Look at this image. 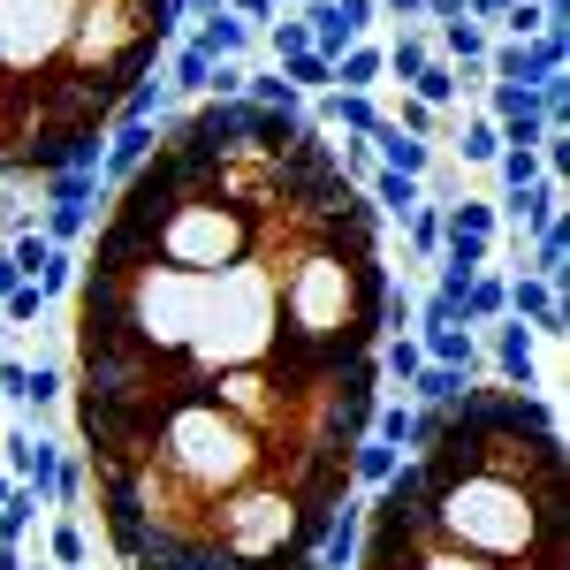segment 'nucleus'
<instances>
[{"label": "nucleus", "instance_id": "nucleus-7", "mask_svg": "<svg viewBox=\"0 0 570 570\" xmlns=\"http://www.w3.org/2000/svg\"><path fill=\"white\" fill-rule=\"evenodd\" d=\"M365 145H373V160H381L389 176H411V183H426V176H434V145H426V137H403V130L389 122V115H381V130L365 137Z\"/></svg>", "mask_w": 570, "mask_h": 570}, {"label": "nucleus", "instance_id": "nucleus-33", "mask_svg": "<svg viewBox=\"0 0 570 570\" xmlns=\"http://www.w3.org/2000/svg\"><path fill=\"white\" fill-rule=\"evenodd\" d=\"M23 381H31V357H8V351H0V395H8V403H23Z\"/></svg>", "mask_w": 570, "mask_h": 570}, {"label": "nucleus", "instance_id": "nucleus-5", "mask_svg": "<svg viewBox=\"0 0 570 570\" xmlns=\"http://www.w3.org/2000/svg\"><path fill=\"white\" fill-rule=\"evenodd\" d=\"M357 548H365V502H343L312 540V570H357Z\"/></svg>", "mask_w": 570, "mask_h": 570}, {"label": "nucleus", "instance_id": "nucleus-25", "mask_svg": "<svg viewBox=\"0 0 570 570\" xmlns=\"http://www.w3.org/2000/svg\"><path fill=\"white\" fill-rule=\"evenodd\" d=\"M259 39H266V53H274V61H289V53H312V31L297 23V8H282V16L266 23Z\"/></svg>", "mask_w": 570, "mask_h": 570}, {"label": "nucleus", "instance_id": "nucleus-28", "mask_svg": "<svg viewBox=\"0 0 570 570\" xmlns=\"http://www.w3.org/2000/svg\"><path fill=\"white\" fill-rule=\"evenodd\" d=\"M46 556H53L61 570H85V556H91V548H85V525H77V518H61V525L46 532Z\"/></svg>", "mask_w": 570, "mask_h": 570}, {"label": "nucleus", "instance_id": "nucleus-17", "mask_svg": "<svg viewBox=\"0 0 570 570\" xmlns=\"http://www.w3.org/2000/svg\"><path fill=\"white\" fill-rule=\"evenodd\" d=\"M510 312V274H472V289H464V327H487V320H502Z\"/></svg>", "mask_w": 570, "mask_h": 570}, {"label": "nucleus", "instance_id": "nucleus-39", "mask_svg": "<svg viewBox=\"0 0 570 570\" xmlns=\"http://www.w3.org/2000/svg\"><path fill=\"white\" fill-rule=\"evenodd\" d=\"M456 8H464V0H456Z\"/></svg>", "mask_w": 570, "mask_h": 570}, {"label": "nucleus", "instance_id": "nucleus-15", "mask_svg": "<svg viewBox=\"0 0 570 570\" xmlns=\"http://www.w3.org/2000/svg\"><path fill=\"white\" fill-rule=\"evenodd\" d=\"M464 389H472L464 373H449V365H419V373H411V389H403V403H419V411H449Z\"/></svg>", "mask_w": 570, "mask_h": 570}, {"label": "nucleus", "instance_id": "nucleus-26", "mask_svg": "<svg viewBox=\"0 0 570 570\" xmlns=\"http://www.w3.org/2000/svg\"><path fill=\"white\" fill-rule=\"evenodd\" d=\"M46 305H53V297H46L39 282H16V289L0 297V327H31V320H39Z\"/></svg>", "mask_w": 570, "mask_h": 570}, {"label": "nucleus", "instance_id": "nucleus-30", "mask_svg": "<svg viewBox=\"0 0 570 570\" xmlns=\"http://www.w3.org/2000/svg\"><path fill=\"white\" fill-rule=\"evenodd\" d=\"M335 16H343L351 39H373L381 31V0H335Z\"/></svg>", "mask_w": 570, "mask_h": 570}, {"label": "nucleus", "instance_id": "nucleus-32", "mask_svg": "<svg viewBox=\"0 0 570 570\" xmlns=\"http://www.w3.org/2000/svg\"><path fill=\"white\" fill-rule=\"evenodd\" d=\"M206 99H244V61H214V85Z\"/></svg>", "mask_w": 570, "mask_h": 570}, {"label": "nucleus", "instance_id": "nucleus-8", "mask_svg": "<svg viewBox=\"0 0 570 570\" xmlns=\"http://www.w3.org/2000/svg\"><path fill=\"white\" fill-rule=\"evenodd\" d=\"M381 85H389L381 39H357L351 53H335V85H327V91H357V99H381Z\"/></svg>", "mask_w": 570, "mask_h": 570}, {"label": "nucleus", "instance_id": "nucleus-20", "mask_svg": "<svg viewBox=\"0 0 570 570\" xmlns=\"http://www.w3.org/2000/svg\"><path fill=\"white\" fill-rule=\"evenodd\" d=\"M403 91H411L419 107H434V115H449V107H456V91H464V85H456V69H449V61L434 53V61H426V69H419V77H411Z\"/></svg>", "mask_w": 570, "mask_h": 570}, {"label": "nucleus", "instance_id": "nucleus-36", "mask_svg": "<svg viewBox=\"0 0 570 570\" xmlns=\"http://www.w3.org/2000/svg\"><path fill=\"white\" fill-rule=\"evenodd\" d=\"M510 8H518V0H464V16H472V23H487V31H494Z\"/></svg>", "mask_w": 570, "mask_h": 570}, {"label": "nucleus", "instance_id": "nucleus-14", "mask_svg": "<svg viewBox=\"0 0 570 570\" xmlns=\"http://www.w3.org/2000/svg\"><path fill=\"white\" fill-rule=\"evenodd\" d=\"M244 99L259 107V115H305V91L282 85V69L266 61V69H244Z\"/></svg>", "mask_w": 570, "mask_h": 570}, {"label": "nucleus", "instance_id": "nucleus-24", "mask_svg": "<svg viewBox=\"0 0 570 570\" xmlns=\"http://www.w3.org/2000/svg\"><path fill=\"white\" fill-rule=\"evenodd\" d=\"M274 69H282L289 91H327L335 85V61H327V53H289V61H274Z\"/></svg>", "mask_w": 570, "mask_h": 570}, {"label": "nucleus", "instance_id": "nucleus-37", "mask_svg": "<svg viewBox=\"0 0 570 570\" xmlns=\"http://www.w3.org/2000/svg\"><path fill=\"white\" fill-rule=\"evenodd\" d=\"M16 563H23V556H16V548H0V570H16Z\"/></svg>", "mask_w": 570, "mask_h": 570}, {"label": "nucleus", "instance_id": "nucleus-38", "mask_svg": "<svg viewBox=\"0 0 570 570\" xmlns=\"http://www.w3.org/2000/svg\"><path fill=\"white\" fill-rule=\"evenodd\" d=\"M8 494H16V480H8V472H0V502H8Z\"/></svg>", "mask_w": 570, "mask_h": 570}, {"label": "nucleus", "instance_id": "nucleus-31", "mask_svg": "<svg viewBox=\"0 0 570 570\" xmlns=\"http://www.w3.org/2000/svg\"><path fill=\"white\" fill-rule=\"evenodd\" d=\"M39 289H46V297H61V289H77V252H61V244H53V259L39 266Z\"/></svg>", "mask_w": 570, "mask_h": 570}, {"label": "nucleus", "instance_id": "nucleus-27", "mask_svg": "<svg viewBox=\"0 0 570 570\" xmlns=\"http://www.w3.org/2000/svg\"><path fill=\"white\" fill-rule=\"evenodd\" d=\"M403 244H411L419 259H434V252H441V198H426L419 214L403 220Z\"/></svg>", "mask_w": 570, "mask_h": 570}, {"label": "nucleus", "instance_id": "nucleus-11", "mask_svg": "<svg viewBox=\"0 0 570 570\" xmlns=\"http://www.w3.org/2000/svg\"><path fill=\"white\" fill-rule=\"evenodd\" d=\"M381 61H389V85L403 91L426 61H434V31H426V23H403L395 39H381Z\"/></svg>", "mask_w": 570, "mask_h": 570}, {"label": "nucleus", "instance_id": "nucleus-19", "mask_svg": "<svg viewBox=\"0 0 570 570\" xmlns=\"http://www.w3.org/2000/svg\"><path fill=\"white\" fill-rule=\"evenodd\" d=\"M395 464H403V449H389V441H357L351 449V487H389L395 480Z\"/></svg>", "mask_w": 570, "mask_h": 570}, {"label": "nucleus", "instance_id": "nucleus-4", "mask_svg": "<svg viewBox=\"0 0 570 570\" xmlns=\"http://www.w3.org/2000/svg\"><path fill=\"white\" fill-rule=\"evenodd\" d=\"M153 145H160V130H153V122H115V130H107V145H99V190H122V183L153 160Z\"/></svg>", "mask_w": 570, "mask_h": 570}, {"label": "nucleus", "instance_id": "nucleus-12", "mask_svg": "<svg viewBox=\"0 0 570 570\" xmlns=\"http://www.w3.org/2000/svg\"><path fill=\"white\" fill-rule=\"evenodd\" d=\"M365 206H373V214H389V220H411L419 206H426V183H411V176H389V168H373V183H365Z\"/></svg>", "mask_w": 570, "mask_h": 570}, {"label": "nucleus", "instance_id": "nucleus-3", "mask_svg": "<svg viewBox=\"0 0 570 570\" xmlns=\"http://www.w3.org/2000/svg\"><path fill=\"white\" fill-rule=\"evenodd\" d=\"M487 351H494L502 389H540V335H532V327H518L510 312H502V320H487Z\"/></svg>", "mask_w": 570, "mask_h": 570}, {"label": "nucleus", "instance_id": "nucleus-35", "mask_svg": "<svg viewBox=\"0 0 570 570\" xmlns=\"http://www.w3.org/2000/svg\"><path fill=\"white\" fill-rule=\"evenodd\" d=\"M381 16H395V23H426L434 0H381Z\"/></svg>", "mask_w": 570, "mask_h": 570}, {"label": "nucleus", "instance_id": "nucleus-13", "mask_svg": "<svg viewBox=\"0 0 570 570\" xmlns=\"http://www.w3.org/2000/svg\"><path fill=\"white\" fill-rule=\"evenodd\" d=\"M426 365V351H419V335H381L373 343V373H381V389H411V373Z\"/></svg>", "mask_w": 570, "mask_h": 570}, {"label": "nucleus", "instance_id": "nucleus-16", "mask_svg": "<svg viewBox=\"0 0 570 570\" xmlns=\"http://www.w3.org/2000/svg\"><path fill=\"white\" fill-rule=\"evenodd\" d=\"M494 153H502V130L472 107V115L456 122V160H464V168H494Z\"/></svg>", "mask_w": 570, "mask_h": 570}, {"label": "nucleus", "instance_id": "nucleus-22", "mask_svg": "<svg viewBox=\"0 0 570 570\" xmlns=\"http://www.w3.org/2000/svg\"><path fill=\"white\" fill-rule=\"evenodd\" d=\"M381 115H389V122H395L403 137H426V145L441 137V115H434V107H419L411 91H389V99H381Z\"/></svg>", "mask_w": 570, "mask_h": 570}, {"label": "nucleus", "instance_id": "nucleus-29", "mask_svg": "<svg viewBox=\"0 0 570 570\" xmlns=\"http://www.w3.org/2000/svg\"><path fill=\"white\" fill-rule=\"evenodd\" d=\"M540 31H556V23H548V8H540V0H518V8H510V16H502V23H494V39H540Z\"/></svg>", "mask_w": 570, "mask_h": 570}, {"label": "nucleus", "instance_id": "nucleus-2", "mask_svg": "<svg viewBox=\"0 0 570 570\" xmlns=\"http://www.w3.org/2000/svg\"><path fill=\"white\" fill-rule=\"evenodd\" d=\"M266 357H282V282H274V266L252 252L220 274H198V320H190L183 373L214 381V373L266 365Z\"/></svg>", "mask_w": 570, "mask_h": 570}, {"label": "nucleus", "instance_id": "nucleus-21", "mask_svg": "<svg viewBox=\"0 0 570 570\" xmlns=\"http://www.w3.org/2000/svg\"><path fill=\"white\" fill-rule=\"evenodd\" d=\"M494 176H502V198H518V190H532L548 168H540V153H532V145H502V153H494Z\"/></svg>", "mask_w": 570, "mask_h": 570}, {"label": "nucleus", "instance_id": "nucleus-6", "mask_svg": "<svg viewBox=\"0 0 570 570\" xmlns=\"http://www.w3.org/2000/svg\"><path fill=\"white\" fill-rule=\"evenodd\" d=\"M510 320L532 327L540 343H563V297L548 282H532V274H510Z\"/></svg>", "mask_w": 570, "mask_h": 570}, {"label": "nucleus", "instance_id": "nucleus-34", "mask_svg": "<svg viewBox=\"0 0 570 570\" xmlns=\"http://www.w3.org/2000/svg\"><path fill=\"white\" fill-rule=\"evenodd\" d=\"M220 8H228V16H236V23H252V31H266V23H274V16H282V8H274V0H220Z\"/></svg>", "mask_w": 570, "mask_h": 570}, {"label": "nucleus", "instance_id": "nucleus-23", "mask_svg": "<svg viewBox=\"0 0 570 570\" xmlns=\"http://www.w3.org/2000/svg\"><path fill=\"white\" fill-rule=\"evenodd\" d=\"M39 525V494H31V487H16V494H8V502H0V548H16V556H23V532Z\"/></svg>", "mask_w": 570, "mask_h": 570}, {"label": "nucleus", "instance_id": "nucleus-9", "mask_svg": "<svg viewBox=\"0 0 570 570\" xmlns=\"http://www.w3.org/2000/svg\"><path fill=\"white\" fill-rule=\"evenodd\" d=\"M419 335V351H426V365H449V373H480V335L472 327H411Z\"/></svg>", "mask_w": 570, "mask_h": 570}, {"label": "nucleus", "instance_id": "nucleus-10", "mask_svg": "<svg viewBox=\"0 0 570 570\" xmlns=\"http://www.w3.org/2000/svg\"><path fill=\"white\" fill-rule=\"evenodd\" d=\"M183 39L198 46L206 61H244V46L259 39V31H252V23H236V16L220 8V16H198V31H183Z\"/></svg>", "mask_w": 570, "mask_h": 570}, {"label": "nucleus", "instance_id": "nucleus-18", "mask_svg": "<svg viewBox=\"0 0 570 570\" xmlns=\"http://www.w3.org/2000/svg\"><path fill=\"white\" fill-rule=\"evenodd\" d=\"M365 434L389 441V449H411V441H419V411H411L403 395H381V403H373V426H365Z\"/></svg>", "mask_w": 570, "mask_h": 570}, {"label": "nucleus", "instance_id": "nucleus-1", "mask_svg": "<svg viewBox=\"0 0 570 570\" xmlns=\"http://www.w3.org/2000/svg\"><path fill=\"white\" fill-rule=\"evenodd\" d=\"M426 472V502L419 518L426 532L472 548V556H494V563L518 570H563L570 563V525H563V480H510V472H487V464H441V456H419Z\"/></svg>", "mask_w": 570, "mask_h": 570}]
</instances>
